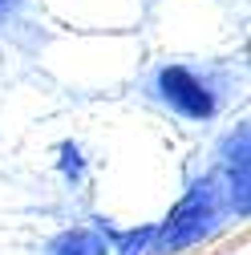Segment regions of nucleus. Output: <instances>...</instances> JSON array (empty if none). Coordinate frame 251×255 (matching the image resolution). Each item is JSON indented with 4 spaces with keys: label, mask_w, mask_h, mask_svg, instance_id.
<instances>
[{
    "label": "nucleus",
    "mask_w": 251,
    "mask_h": 255,
    "mask_svg": "<svg viewBox=\"0 0 251 255\" xmlns=\"http://www.w3.org/2000/svg\"><path fill=\"white\" fill-rule=\"evenodd\" d=\"M215 223H219L215 178H203V182H195V186L178 199V207L166 215V223L154 227L150 255H170V251H178V247H191V243H199L203 235L215 231Z\"/></svg>",
    "instance_id": "1"
},
{
    "label": "nucleus",
    "mask_w": 251,
    "mask_h": 255,
    "mask_svg": "<svg viewBox=\"0 0 251 255\" xmlns=\"http://www.w3.org/2000/svg\"><path fill=\"white\" fill-rule=\"evenodd\" d=\"M154 93L182 118H191V122H207L215 118L219 110V93L215 85L195 73V69H186V65H162L158 73H154Z\"/></svg>",
    "instance_id": "2"
},
{
    "label": "nucleus",
    "mask_w": 251,
    "mask_h": 255,
    "mask_svg": "<svg viewBox=\"0 0 251 255\" xmlns=\"http://www.w3.org/2000/svg\"><path fill=\"white\" fill-rule=\"evenodd\" d=\"M49 255H110V243L102 239V231L73 227V231H61L49 243Z\"/></svg>",
    "instance_id": "3"
},
{
    "label": "nucleus",
    "mask_w": 251,
    "mask_h": 255,
    "mask_svg": "<svg viewBox=\"0 0 251 255\" xmlns=\"http://www.w3.org/2000/svg\"><path fill=\"white\" fill-rule=\"evenodd\" d=\"M106 243H114L110 255H150V243H154V227H142V231H102Z\"/></svg>",
    "instance_id": "4"
},
{
    "label": "nucleus",
    "mask_w": 251,
    "mask_h": 255,
    "mask_svg": "<svg viewBox=\"0 0 251 255\" xmlns=\"http://www.w3.org/2000/svg\"><path fill=\"white\" fill-rule=\"evenodd\" d=\"M8 4H12V0H0V8H8Z\"/></svg>",
    "instance_id": "5"
}]
</instances>
